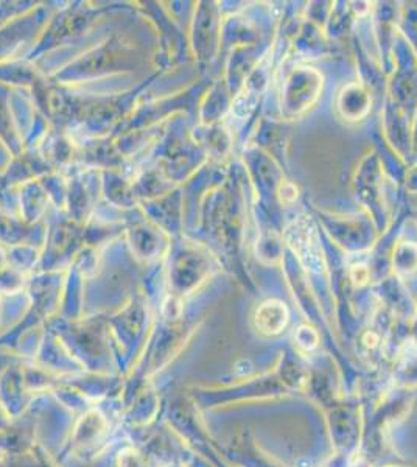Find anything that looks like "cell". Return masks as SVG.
Here are the masks:
<instances>
[{
  "label": "cell",
  "instance_id": "1",
  "mask_svg": "<svg viewBox=\"0 0 417 467\" xmlns=\"http://www.w3.org/2000/svg\"><path fill=\"white\" fill-rule=\"evenodd\" d=\"M257 329L265 335H277L285 329L289 322V310L282 303L268 301L258 308L256 316Z\"/></svg>",
  "mask_w": 417,
  "mask_h": 467
}]
</instances>
